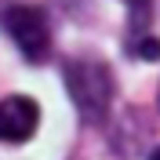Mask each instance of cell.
<instances>
[{"label": "cell", "instance_id": "cell-7", "mask_svg": "<svg viewBox=\"0 0 160 160\" xmlns=\"http://www.w3.org/2000/svg\"><path fill=\"white\" fill-rule=\"evenodd\" d=\"M157 106H160V91H157Z\"/></svg>", "mask_w": 160, "mask_h": 160}, {"label": "cell", "instance_id": "cell-6", "mask_svg": "<svg viewBox=\"0 0 160 160\" xmlns=\"http://www.w3.org/2000/svg\"><path fill=\"white\" fill-rule=\"evenodd\" d=\"M149 160H160V149H153V157H149Z\"/></svg>", "mask_w": 160, "mask_h": 160}, {"label": "cell", "instance_id": "cell-2", "mask_svg": "<svg viewBox=\"0 0 160 160\" xmlns=\"http://www.w3.org/2000/svg\"><path fill=\"white\" fill-rule=\"evenodd\" d=\"M0 26L15 40V48L26 55L29 62H44L51 51V29H48V15L33 4H11L0 15Z\"/></svg>", "mask_w": 160, "mask_h": 160}, {"label": "cell", "instance_id": "cell-1", "mask_svg": "<svg viewBox=\"0 0 160 160\" xmlns=\"http://www.w3.org/2000/svg\"><path fill=\"white\" fill-rule=\"evenodd\" d=\"M66 91H69L73 106L80 109V117L88 124H98L113 106V91H117L113 69L95 58H77L66 66Z\"/></svg>", "mask_w": 160, "mask_h": 160}, {"label": "cell", "instance_id": "cell-4", "mask_svg": "<svg viewBox=\"0 0 160 160\" xmlns=\"http://www.w3.org/2000/svg\"><path fill=\"white\" fill-rule=\"evenodd\" d=\"M131 51H135L138 58H146V62L160 58V37H142V40H135V44H131Z\"/></svg>", "mask_w": 160, "mask_h": 160}, {"label": "cell", "instance_id": "cell-3", "mask_svg": "<svg viewBox=\"0 0 160 160\" xmlns=\"http://www.w3.org/2000/svg\"><path fill=\"white\" fill-rule=\"evenodd\" d=\"M40 128V106L29 95H8L0 102V142H29Z\"/></svg>", "mask_w": 160, "mask_h": 160}, {"label": "cell", "instance_id": "cell-5", "mask_svg": "<svg viewBox=\"0 0 160 160\" xmlns=\"http://www.w3.org/2000/svg\"><path fill=\"white\" fill-rule=\"evenodd\" d=\"M124 4H131V8H146L149 0H124Z\"/></svg>", "mask_w": 160, "mask_h": 160}]
</instances>
